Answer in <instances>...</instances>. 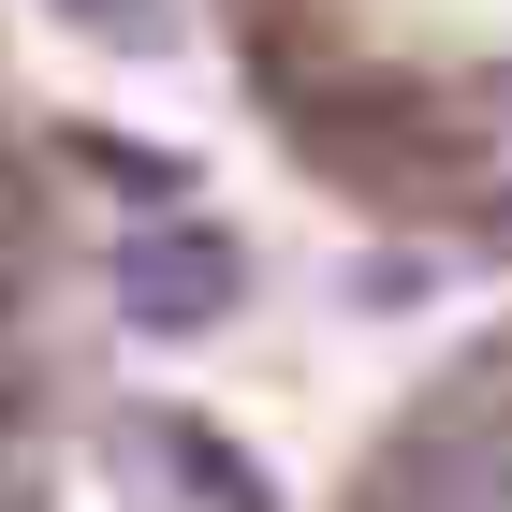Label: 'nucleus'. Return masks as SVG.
<instances>
[{"instance_id":"nucleus-1","label":"nucleus","mask_w":512,"mask_h":512,"mask_svg":"<svg viewBox=\"0 0 512 512\" xmlns=\"http://www.w3.org/2000/svg\"><path fill=\"white\" fill-rule=\"evenodd\" d=\"M235 308V249L205 220H161V235H118V322L132 337H205Z\"/></svg>"},{"instance_id":"nucleus-2","label":"nucleus","mask_w":512,"mask_h":512,"mask_svg":"<svg viewBox=\"0 0 512 512\" xmlns=\"http://www.w3.org/2000/svg\"><path fill=\"white\" fill-rule=\"evenodd\" d=\"M454 161H469L483 191H498V205H512V88H483L469 118H454Z\"/></svg>"},{"instance_id":"nucleus-3","label":"nucleus","mask_w":512,"mask_h":512,"mask_svg":"<svg viewBox=\"0 0 512 512\" xmlns=\"http://www.w3.org/2000/svg\"><path fill=\"white\" fill-rule=\"evenodd\" d=\"M74 30H161V0H59Z\"/></svg>"}]
</instances>
